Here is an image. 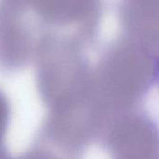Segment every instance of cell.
Returning a JSON list of instances; mask_svg holds the SVG:
<instances>
[]
</instances>
